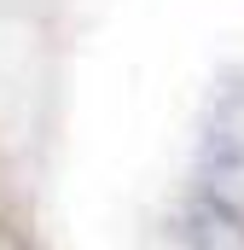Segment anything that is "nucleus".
Listing matches in <instances>:
<instances>
[{
	"label": "nucleus",
	"instance_id": "f257e3e1",
	"mask_svg": "<svg viewBox=\"0 0 244 250\" xmlns=\"http://www.w3.org/2000/svg\"><path fill=\"white\" fill-rule=\"evenodd\" d=\"M198 204H203V215H209L227 239H244V82L221 93L215 117L203 128Z\"/></svg>",
	"mask_w": 244,
	"mask_h": 250
}]
</instances>
